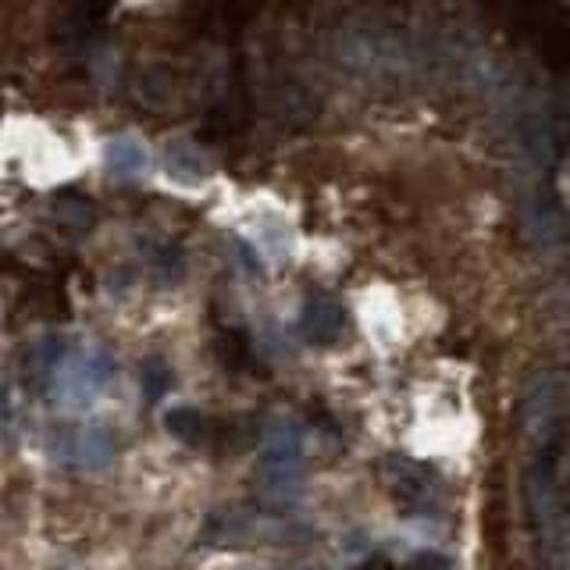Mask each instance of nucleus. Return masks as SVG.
Wrapping results in <instances>:
<instances>
[{
	"label": "nucleus",
	"mask_w": 570,
	"mask_h": 570,
	"mask_svg": "<svg viewBox=\"0 0 570 570\" xmlns=\"http://www.w3.org/2000/svg\"><path fill=\"white\" fill-rule=\"evenodd\" d=\"M165 428L178 442L193 445V450H214V445H222L225 435H228V424H222L218 417H210V414H204V410H196V406L168 410Z\"/></svg>",
	"instance_id": "5"
},
{
	"label": "nucleus",
	"mask_w": 570,
	"mask_h": 570,
	"mask_svg": "<svg viewBox=\"0 0 570 570\" xmlns=\"http://www.w3.org/2000/svg\"><path fill=\"white\" fill-rule=\"evenodd\" d=\"M403 570H450V560L442 552H414Z\"/></svg>",
	"instance_id": "9"
},
{
	"label": "nucleus",
	"mask_w": 570,
	"mask_h": 570,
	"mask_svg": "<svg viewBox=\"0 0 570 570\" xmlns=\"http://www.w3.org/2000/svg\"><path fill=\"white\" fill-rule=\"evenodd\" d=\"M65 338L58 335H43L36 338L26 353V385H32V392H43V389H53L61 374V364H65Z\"/></svg>",
	"instance_id": "6"
},
{
	"label": "nucleus",
	"mask_w": 570,
	"mask_h": 570,
	"mask_svg": "<svg viewBox=\"0 0 570 570\" xmlns=\"http://www.w3.org/2000/svg\"><path fill=\"white\" fill-rule=\"evenodd\" d=\"M343 325H346V314H343V307H338V299L311 296L307 303H303L299 328H303V335L311 338V343H317V346L335 343V338L343 335Z\"/></svg>",
	"instance_id": "7"
},
{
	"label": "nucleus",
	"mask_w": 570,
	"mask_h": 570,
	"mask_svg": "<svg viewBox=\"0 0 570 570\" xmlns=\"http://www.w3.org/2000/svg\"><path fill=\"white\" fill-rule=\"evenodd\" d=\"M61 445H65L68 460L79 463V468H107V463H111L115 453H118L115 432L107 424H100V421L68 428V432H61Z\"/></svg>",
	"instance_id": "4"
},
{
	"label": "nucleus",
	"mask_w": 570,
	"mask_h": 570,
	"mask_svg": "<svg viewBox=\"0 0 570 570\" xmlns=\"http://www.w3.org/2000/svg\"><path fill=\"white\" fill-rule=\"evenodd\" d=\"M115 374H118V364H115V356L107 350H97V346L71 350L65 356L61 374H58V382H53V389H58V396H61L65 406L82 410L97 396H104V389L115 382Z\"/></svg>",
	"instance_id": "2"
},
{
	"label": "nucleus",
	"mask_w": 570,
	"mask_h": 570,
	"mask_svg": "<svg viewBox=\"0 0 570 570\" xmlns=\"http://www.w3.org/2000/svg\"><path fill=\"white\" fill-rule=\"evenodd\" d=\"M261 570H264V567H261Z\"/></svg>",
	"instance_id": "11"
},
{
	"label": "nucleus",
	"mask_w": 570,
	"mask_h": 570,
	"mask_svg": "<svg viewBox=\"0 0 570 570\" xmlns=\"http://www.w3.org/2000/svg\"><path fill=\"white\" fill-rule=\"evenodd\" d=\"M139 385H142V400L147 403H157L160 396H165V392L171 389V371L165 367V361L150 356V361L139 367Z\"/></svg>",
	"instance_id": "8"
},
{
	"label": "nucleus",
	"mask_w": 570,
	"mask_h": 570,
	"mask_svg": "<svg viewBox=\"0 0 570 570\" xmlns=\"http://www.w3.org/2000/svg\"><path fill=\"white\" fill-rule=\"evenodd\" d=\"M361 570H392V563H389V560H382V557H371Z\"/></svg>",
	"instance_id": "10"
},
{
	"label": "nucleus",
	"mask_w": 570,
	"mask_h": 570,
	"mask_svg": "<svg viewBox=\"0 0 570 570\" xmlns=\"http://www.w3.org/2000/svg\"><path fill=\"white\" fill-rule=\"evenodd\" d=\"M307 485V435L299 421L275 417L261 432L257 489L272 507H293Z\"/></svg>",
	"instance_id": "1"
},
{
	"label": "nucleus",
	"mask_w": 570,
	"mask_h": 570,
	"mask_svg": "<svg viewBox=\"0 0 570 570\" xmlns=\"http://www.w3.org/2000/svg\"><path fill=\"white\" fill-rule=\"evenodd\" d=\"M385 485L396 499V507L414 510V513H428L439 503V474L421 460H410L392 453L385 456Z\"/></svg>",
	"instance_id": "3"
}]
</instances>
